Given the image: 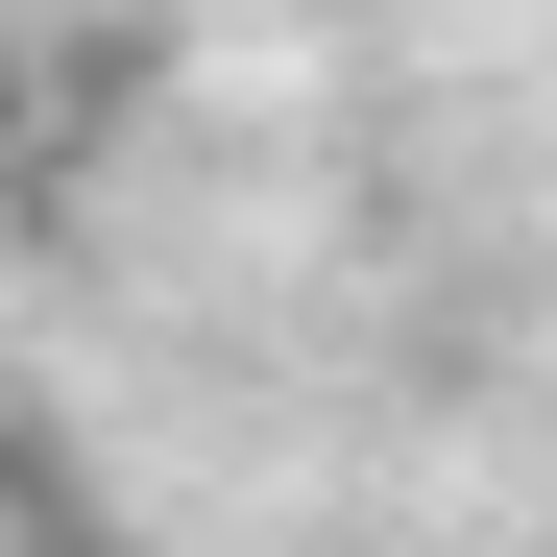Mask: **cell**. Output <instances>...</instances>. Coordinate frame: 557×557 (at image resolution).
<instances>
[{
    "mask_svg": "<svg viewBox=\"0 0 557 557\" xmlns=\"http://www.w3.org/2000/svg\"><path fill=\"white\" fill-rule=\"evenodd\" d=\"M25 557H122V533H98V460H73V436H25Z\"/></svg>",
    "mask_w": 557,
    "mask_h": 557,
    "instance_id": "cell-1",
    "label": "cell"
}]
</instances>
